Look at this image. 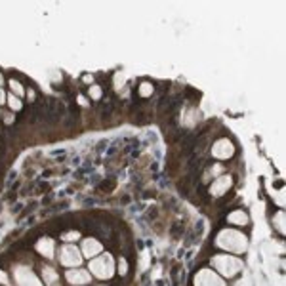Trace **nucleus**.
<instances>
[{
	"instance_id": "nucleus-5",
	"label": "nucleus",
	"mask_w": 286,
	"mask_h": 286,
	"mask_svg": "<svg viewBox=\"0 0 286 286\" xmlns=\"http://www.w3.org/2000/svg\"><path fill=\"white\" fill-rule=\"evenodd\" d=\"M195 286H225V281L212 269H200L195 275Z\"/></svg>"
},
{
	"instance_id": "nucleus-19",
	"label": "nucleus",
	"mask_w": 286,
	"mask_h": 286,
	"mask_svg": "<svg viewBox=\"0 0 286 286\" xmlns=\"http://www.w3.org/2000/svg\"><path fill=\"white\" fill-rule=\"evenodd\" d=\"M80 235L78 231H72V233H67V235H63V240H74V238H78Z\"/></svg>"
},
{
	"instance_id": "nucleus-20",
	"label": "nucleus",
	"mask_w": 286,
	"mask_h": 286,
	"mask_svg": "<svg viewBox=\"0 0 286 286\" xmlns=\"http://www.w3.org/2000/svg\"><path fill=\"white\" fill-rule=\"evenodd\" d=\"M119 269H120L119 273H120V275H124L126 269H128V263H126V260H120V263H119Z\"/></svg>"
},
{
	"instance_id": "nucleus-8",
	"label": "nucleus",
	"mask_w": 286,
	"mask_h": 286,
	"mask_svg": "<svg viewBox=\"0 0 286 286\" xmlns=\"http://www.w3.org/2000/svg\"><path fill=\"white\" fill-rule=\"evenodd\" d=\"M231 183H233L231 176H219V178H215L214 183H212V187H210V195H214V197L225 195V193L229 191Z\"/></svg>"
},
{
	"instance_id": "nucleus-10",
	"label": "nucleus",
	"mask_w": 286,
	"mask_h": 286,
	"mask_svg": "<svg viewBox=\"0 0 286 286\" xmlns=\"http://www.w3.org/2000/svg\"><path fill=\"white\" fill-rule=\"evenodd\" d=\"M101 252V242L99 240H95V238H86V240H82V254L86 256V258H95L97 254Z\"/></svg>"
},
{
	"instance_id": "nucleus-3",
	"label": "nucleus",
	"mask_w": 286,
	"mask_h": 286,
	"mask_svg": "<svg viewBox=\"0 0 286 286\" xmlns=\"http://www.w3.org/2000/svg\"><path fill=\"white\" fill-rule=\"evenodd\" d=\"M90 271L97 279H111L113 273H115V262H113V258L109 254L95 256V258L90 260Z\"/></svg>"
},
{
	"instance_id": "nucleus-16",
	"label": "nucleus",
	"mask_w": 286,
	"mask_h": 286,
	"mask_svg": "<svg viewBox=\"0 0 286 286\" xmlns=\"http://www.w3.org/2000/svg\"><path fill=\"white\" fill-rule=\"evenodd\" d=\"M10 88H12V92H14V94L23 95V86H21V82H18L16 78H12V80H10Z\"/></svg>"
},
{
	"instance_id": "nucleus-15",
	"label": "nucleus",
	"mask_w": 286,
	"mask_h": 286,
	"mask_svg": "<svg viewBox=\"0 0 286 286\" xmlns=\"http://www.w3.org/2000/svg\"><path fill=\"white\" fill-rule=\"evenodd\" d=\"M277 221V229L281 233H285V212H279V214L273 217V223Z\"/></svg>"
},
{
	"instance_id": "nucleus-1",
	"label": "nucleus",
	"mask_w": 286,
	"mask_h": 286,
	"mask_svg": "<svg viewBox=\"0 0 286 286\" xmlns=\"http://www.w3.org/2000/svg\"><path fill=\"white\" fill-rule=\"evenodd\" d=\"M215 244L219 248L233 254H242L248 248V238L242 235L240 231H235V229H223V231L217 233L215 237Z\"/></svg>"
},
{
	"instance_id": "nucleus-2",
	"label": "nucleus",
	"mask_w": 286,
	"mask_h": 286,
	"mask_svg": "<svg viewBox=\"0 0 286 286\" xmlns=\"http://www.w3.org/2000/svg\"><path fill=\"white\" fill-rule=\"evenodd\" d=\"M212 265L215 271H219L223 277H235L238 271H242L244 263L242 260H238L237 256H229V254H219L212 258Z\"/></svg>"
},
{
	"instance_id": "nucleus-12",
	"label": "nucleus",
	"mask_w": 286,
	"mask_h": 286,
	"mask_svg": "<svg viewBox=\"0 0 286 286\" xmlns=\"http://www.w3.org/2000/svg\"><path fill=\"white\" fill-rule=\"evenodd\" d=\"M227 219H229V223H233V225H246L248 223V215H246L244 210H235V212L229 214Z\"/></svg>"
},
{
	"instance_id": "nucleus-22",
	"label": "nucleus",
	"mask_w": 286,
	"mask_h": 286,
	"mask_svg": "<svg viewBox=\"0 0 286 286\" xmlns=\"http://www.w3.org/2000/svg\"><path fill=\"white\" fill-rule=\"evenodd\" d=\"M237 286H250V279H248V277H246V279H242V281H240Z\"/></svg>"
},
{
	"instance_id": "nucleus-21",
	"label": "nucleus",
	"mask_w": 286,
	"mask_h": 286,
	"mask_svg": "<svg viewBox=\"0 0 286 286\" xmlns=\"http://www.w3.org/2000/svg\"><path fill=\"white\" fill-rule=\"evenodd\" d=\"M0 283L6 285V286H10V281H8V277L4 275V271H0Z\"/></svg>"
},
{
	"instance_id": "nucleus-13",
	"label": "nucleus",
	"mask_w": 286,
	"mask_h": 286,
	"mask_svg": "<svg viewBox=\"0 0 286 286\" xmlns=\"http://www.w3.org/2000/svg\"><path fill=\"white\" fill-rule=\"evenodd\" d=\"M44 281H46V286L55 285V281H57V273H55L52 267H44Z\"/></svg>"
},
{
	"instance_id": "nucleus-14",
	"label": "nucleus",
	"mask_w": 286,
	"mask_h": 286,
	"mask_svg": "<svg viewBox=\"0 0 286 286\" xmlns=\"http://www.w3.org/2000/svg\"><path fill=\"white\" fill-rule=\"evenodd\" d=\"M153 84L151 82H142V86L138 90V94L142 95V97H149V95H153Z\"/></svg>"
},
{
	"instance_id": "nucleus-9",
	"label": "nucleus",
	"mask_w": 286,
	"mask_h": 286,
	"mask_svg": "<svg viewBox=\"0 0 286 286\" xmlns=\"http://www.w3.org/2000/svg\"><path fill=\"white\" fill-rule=\"evenodd\" d=\"M67 281L72 283V285H86L92 281V275L84 269H72V271H67Z\"/></svg>"
},
{
	"instance_id": "nucleus-11",
	"label": "nucleus",
	"mask_w": 286,
	"mask_h": 286,
	"mask_svg": "<svg viewBox=\"0 0 286 286\" xmlns=\"http://www.w3.org/2000/svg\"><path fill=\"white\" fill-rule=\"evenodd\" d=\"M36 250L40 252L44 258H54V252H55V244L52 238H40L38 242H36Z\"/></svg>"
},
{
	"instance_id": "nucleus-17",
	"label": "nucleus",
	"mask_w": 286,
	"mask_h": 286,
	"mask_svg": "<svg viewBox=\"0 0 286 286\" xmlns=\"http://www.w3.org/2000/svg\"><path fill=\"white\" fill-rule=\"evenodd\" d=\"M8 103H10V107L14 109V111H19V109L23 107L21 101H19V97H16V95H10V97H8Z\"/></svg>"
},
{
	"instance_id": "nucleus-6",
	"label": "nucleus",
	"mask_w": 286,
	"mask_h": 286,
	"mask_svg": "<svg viewBox=\"0 0 286 286\" xmlns=\"http://www.w3.org/2000/svg\"><path fill=\"white\" fill-rule=\"evenodd\" d=\"M16 281L19 286H42V283L36 279V275L27 267L16 269Z\"/></svg>"
},
{
	"instance_id": "nucleus-18",
	"label": "nucleus",
	"mask_w": 286,
	"mask_h": 286,
	"mask_svg": "<svg viewBox=\"0 0 286 286\" xmlns=\"http://www.w3.org/2000/svg\"><path fill=\"white\" fill-rule=\"evenodd\" d=\"M90 95H92V99H99L101 97V88L99 86H92L90 88Z\"/></svg>"
},
{
	"instance_id": "nucleus-4",
	"label": "nucleus",
	"mask_w": 286,
	"mask_h": 286,
	"mask_svg": "<svg viewBox=\"0 0 286 286\" xmlns=\"http://www.w3.org/2000/svg\"><path fill=\"white\" fill-rule=\"evenodd\" d=\"M59 262H61V265H65V267H78V265L82 263L80 250H78L76 246H71V244L63 246V248L59 250Z\"/></svg>"
},
{
	"instance_id": "nucleus-23",
	"label": "nucleus",
	"mask_w": 286,
	"mask_h": 286,
	"mask_svg": "<svg viewBox=\"0 0 286 286\" xmlns=\"http://www.w3.org/2000/svg\"><path fill=\"white\" fill-rule=\"evenodd\" d=\"M4 101H6V95H4V92L0 88V103H4Z\"/></svg>"
},
{
	"instance_id": "nucleus-24",
	"label": "nucleus",
	"mask_w": 286,
	"mask_h": 286,
	"mask_svg": "<svg viewBox=\"0 0 286 286\" xmlns=\"http://www.w3.org/2000/svg\"><path fill=\"white\" fill-rule=\"evenodd\" d=\"M2 82H4V76H2V74H0V86H2Z\"/></svg>"
},
{
	"instance_id": "nucleus-7",
	"label": "nucleus",
	"mask_w": 286,
	"mask_h": 286,
	"mask_svg": "<svg viewBox=\"0 0 286 286\" xmlns=\"http://www.w3.org/2000/svg\"><path fill=\"white\" fill-rule=\"evenodd\" d=\"M233 153H235V145H233V142L225 140V138L217 140L214 143V147H212V155L215 159H229V157H233Z\"/></svg>"
}]
</instances>
